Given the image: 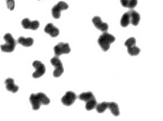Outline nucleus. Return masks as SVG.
Instances as JSON below:
<instances>
[{
  "label": "nucleus",
  "mask_w": 163,
  "mask_h": 121,
  "mask_svg": "<svg viewBox=\"0 0 163 121\" xmlns=\"http://www.w3.org/2000/svg\"><path fill=\"white\" fill-rule=\"evenodd\" d=\"M138 4V0H128L127 8L130 9H133L136 7Z\"/></svg>",
  "instance_id": "412c9836"
},
{
  "label": "nucleus",
  "mask_w": 163,
  "mask_h": 121,
  "mask_svg": "<svg viewBox=\"0 0 163 121\" xmlns=\"http://www.w3.org/2000/svg\"><path fill=\"white\" fill-rule=\"evenodd\" d=\"M50 61L52 65L55 68V70L53 72V76L55 78L60 77L64 71L62 61L58 57L55 56L51 59Z\"/></svg>",
  "instance_id": "39448f33"
},
{
  "label": "nucleus",
  "mask_w": 163,
  "mask_h": 121,
  "mask_svg": "<svg viewBox=\"0 0 163 121\" xmlns=\"http://www.w3.org/2000/svg\"><path fill=\"white\" fill-rule=\"evenodd\" d=\"M130 15V23L132 24H133L135 26H138L140 20V16L139 13H138L135 10L131 9L129 12H128Z\"/></svg>",
  "instance_id": "4468645a"
},
{
  "label": "nucleus",
  "mask_w": 163,
  "mask_h": 121,
  "mask_svg": "<svg viewBox=\"0 0 163 121\" xmlns=\"http://www.w3.org/2000/svg\"><path fill=\"white\" fill-rule=\"evenodd\" d=\"M97 105V101L96 98L95 97V98H92V100L86 102L85 109H87L88 111L92 110L95 108Z\"/></svg>",
  "instance_id": "aec40b11"
},
{
  "label": "nucleus",
  "mask_w": 163,
  "mask_h": 121,
  "mask_svg": "<svg viewBox=\"0 0 163 121\" xmlns=\"http://www.w3.org/2000/svg\"><path fill=\"white\" fill-rule=\"evenodd\" d=\"M54 51L55 56L59 57L63 54H69L71 51V49L69 43L59 42L54 47Z\"/></svg>",
  "instance_id": "6e6552de"
},
{
  "label": "nucleus",
  "mask_w": 163,
  "mask_h": 121,
  "mask_svg": "<svg viewBox=\"0 0 163 121\" xmlns=\"http://www.w3.org/2000/svg\"><path fill=\"white\" fill-rule=\"evenodd\" d=\"M130 24V18L129 12H126L122 16L121 20H120V24L121 26L123 28L127 27L129 24Z\"/></svg>",
  "instance_id": "a211bd4d"
},
{
  "label": "nucleus",
  "mask_w": 163,
  "mask_h": 121,
  "mask_svg": "<svg viewBox=\"0 0 163 121\" xmlns=\"http://www.w3.org/2000/svg\"><path fill=\"white\" fill-rule=\"evenodd\" d=\"M69 7V5L66 2L64 1H59L52 9L51 12L52 17L55 19H60L61 16V12L68 9Z\"/></svg>",
  "instance_id": "423d86ee"
},
{
  "label": "nucleus",
  "mask_w": 163,
  "mask_h": 121,
  "mask_svg": "<svg viewBox=\"0 0 163 121\" xmlns=\"http://www.w3.org/2000/svg\"><path fill=\"white\" fill-rule=\"evenodd\" d=\"M108 103L107 102H102L101 103L97 104L96 106V110L98 113H104L107 109H108Z\"/></svg>",
  "instance_id": "6ab92c4d"
},
{
  "label": "nucleus",
  "mask_w": 163,
  "mask_h": 121,
  "mask_svg": "<svg viewBox=\"0 0 163 121\" xmlns=\"http://www.w3.org/2000/svg\"><path fill=\"white\" fill-rule=\"evenodd\" d=\"M6 4L7 8L13 11L15 7V1L14 0H6Z\"/></svg>",
  "instance_id": "4be33fe9"
},
{
  "label": "nucleus",
  "mask_w": 163,
  "mask_h": 121,
  "mask_svg": "<svg viewBox=\"0 0 163 121\" xmlns=\"http://www.w3.org/2000/svg\"><path fill=\"white\" fill-rule=\"evenodd\" d=\"M120 2H121V4H122V5L123 7L127 8L128 0H120Z\"/></svg>",
  "instance_id": "5701e85b"
},
{
  "label": "nucleus",
  "mask_w": 163,
  "mask_h": 121,
  "mask_svg": "<svg viewBox=\"0 0 163 121\" xmlns=\"http://www.w3.org/2000/svg\"><path fill=\"white\" fill-rule=\"evenodd\" d=\"M22 25L23 28L25 29H31L33 31L37 30L40 24L38 20L30 21L29 18H25L22 21Z\"/></svg>",
  "instance_id": "9d476101"
},
{
  "label": "nucleus",
  "mask_w": 163,
  "mask_h": 121,
  "mask_svg": "<svg viewBox=\"0 0 163 121\" xmlns=\"http://www.w3.org/2000/svg\"><path fill=\"white\" fill-rule=\"evenodd\" d=\"M108 108L111 111L112 113L114 116H118L120 115V111L118 105L115 102H111L108 103Z\"/></svg>",
  "instance_id": "dca6fc26"
},
{
  "label": "nucleus",
  "mask_w": 163,
  "mask_h": 121,
  "mask_svg": "<svg viewBox=\"0 0 163 121\" xmlns=\"http://www.w3.org/2000/svg\"><path fill=\"white\" fill-rule=\"evenodd\" d=\"M77 98L76 94L73 91H67L62 98V103L66 106H70L72 105Z\"/></svg>",
  "instance_id": "1a4fd4ad"
},
{
  "label": "nucleus",
  "mask_w": 163,
  "mask_h": 121,
  "mask_svg": "<svg viewBox=\"0 0 163 121\" xmlns=\"http://www.w3.org/2000/svg\"><path fill=\"white\" fill-rule=\"evenodd\" d=\"M5 88L7 90V91H10L13 93H16L19 89V86L16 85L14 84V80L13 78H8L5 81Z\"/></svg>",
  "instance_id": "ddd939ff"
},
{
  "label": "nucleus",
  "mask_w": 163,
  "mask_h": 121,
  "mask_svg": "<svg viewBox=\"0 0 163 121\" xmlns=\"http://www.w3.org/2000/svg\"><path fill=\"white\" fill-rule=\"evenodd\" d=\"M44 32L49 34L52 38H55L60 34V30L51 23L46 25L44 28Z\"/></svg>",
  "instance_id": "f8f14e48"
},
{
  "label": "nucleus",
  "mask_w": 163,
  "mask_h": 121,
  "mask_svg": "<svg viewBox=\"0 0 163 121\" xmlns=\"http://www.w3.org/2000/svg\"><path fill=\"white\" fill-rule=\"evenodd\" d=\"M136 40L134 37L129 38L125 42V46L127 47V52L131 56H136L140 52V49L136 46Z\"/></svg>",
  "instance_id": "20e7f679"
},
{
  "label": "nucleus",
  "mask_w": 163,
  "mask_h": 121,
  "mask_svg": "<svg viewBox=\"0 0 163 121\" xmlns=\"http://www.w3.org/2000/svg\"><path fill=\"white\" fill-rule=\"evenodd\" d=\"M78 98L82 101L87 102L88 101L92 100V98H95V96H94L93 93L91 91H88V92H85V93H83L80 94L78 96Z\"/></svg>",
  "instance_id": "f3484780"
},
{
  "label": "nucleus",
  "mask_w": 163,
  "mask_h": 121,
  "mask_svg": "<svg viewBox=\"0 0 163 121\" xmlns=\"http://www.w3.org/2000/svg\"><path fill=\"white\" fill-rule=\"evenodd\" d=\"M92 22L97 29L101 31V32H107L108 29V25L107 23H104L102 22L100 17L95 16L93 17Z\"/></svg>",
  "instance_id": "9b49d317"
},
{
  "label": "nucleus",
  "mask_w": 163,
  "mask_h": 121,
  "mask_svg": "<svg viewBox=\"0 0 163 121\" xmlns=\"http://www.w3.org/2000/svg\"><path fill=\"white\" fill-rule=\"evenodd\" d=\"M32 66L36 69L35 72L32 74V77L34 78L37 79L42 76L46 72L45 66L40 61H34L32 63Z\"/></svg>",
  "instance_id": "0eeeda50"
},
{
  "label": "nucleus",
  "mask_w": 163,
  "mask_h": 121,
  "mask_svg": "<svg viewBox=\"0 0 163 121\" xmlns=\"http://www.w3.org/2000/svg\"><path fill=\"white\" fill-rule=\"evenodd\" d=\"M115 41V38L113 35L105 32L100 36L98 39V43L101 49L104 51H107L110 48V45Z\"/></svg>",
  "instance_id": "f03ea898"
},
{
  "label": "nucleus",
  "mask_w": 163,
  "mask_h": 121,
  "mask_svg": "<svg viewBox=\"0 0 163 121\" xmlns=\"http://www.w3.org/2000/svg\"><path fill=\"white\" fill-rule=\"evenodd\" d=\"M29 101L34 110L40 109L41 106L48 105L50 103V99L44 93H39L38 94H32L29 98Z\"/></svg>",
  "instance_id": "f257e3e1"
},
{
  "label": "nucleus",
  "mask_w": 163,
  "mask_h": 121,
  "mask_svg": "<svg viewBox=\"0 0 163 121\" xmlns=\"http://www.w3.org/2000/svg\"><path fill=\"white\" fill-rule=\"evenodd\" d=\"M4 39L5 41V44L0 46L1 51L4 53H12L16 47V41L10 33L5 34L4 36Z\"/></svg>",
  "instance_id": "7ed1b4c3"
},
{
  "label": "nucleus",
  "mask_w": 163,
  "mask_h": 121,
  "mask_svg": "<svg viewBox=\"0 0 163 121\" xmlns=\"http://www.w3.org/2000/svg\"><path fill=\"white\" fill-rule=\"evenodd\" d=\"M17 42L25 47H31L34 42V40L32 38H25L23 36H20L17 40Z\"/></svg>",
  "instance_id": "2eb2a0df"
}]
</instances>
